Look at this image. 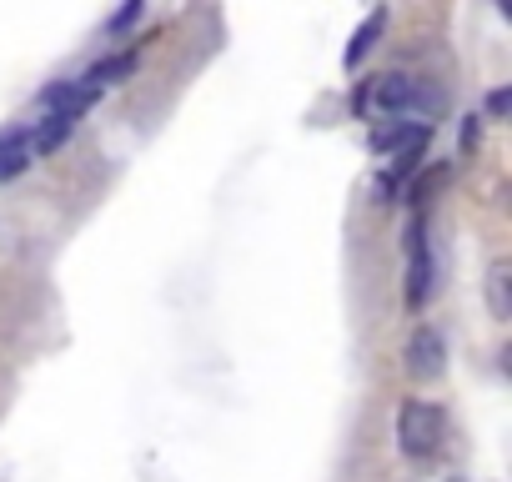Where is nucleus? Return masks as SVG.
I'll return each instance as SVG.
<instances>
[{"mask_svg":"<svg viewBox=\"0 0 512 482\" xmlns=\"http://www.w3.org/2000/svg\"><path fill=\"white\" fill-rule=\"evenodd\" d=\"M427 106L422 86L407 76V71H382V76H367L357 91H352V111L367 116V121H392V116H407Z\"/></svg>","mask_w":512,"mask_h":482,"instance_id":"nucleus-1","label":"nucleus"},{"mask_svg":"<svg viewBox=\"0 0 512 482\" xmlns=\"http://www.w3.org/2000/svg\"><path fill=\"white\" fill-rule=\"evenodd\" d=\"M442 437H447L442 407L427 402V397H407L402 412H397V442H402V452H407L412 462H427V457L442 452Z\"/></svg>","mask_w":512,"mask_h":482,"instance_id":"nucleus-2","label":"nucleus"},{"mask_svg":"<svg viewBox=\"0 0 512 482\" xmlns=\"http://www.w3.org/2000/svg\"><path fill=\"white\" fill-rule=\"evenodd\" d=\"M432 292V252H427V226L422 216L407 221V307L417 312Z\"/></svg>","mask_w":512,"mask_h":482,"instance_id":"nucleus-3","label":"nucleus"},{"mask_svg":"<svg viewBox=\"0 0 512 482\" xmlns=\"http://www.w3.org/2000/svg\"><path fill=\"white\" fill-rule=\"evenodd\" d=\"M427 146V121H407V116H392L372 131V151L397 161V156H422Z\"/></svg>","mask_w":512,"mask_h":482,"instance_id":"nucleus-4","label":"nucleus"},{"mask_svg":"<svg viewBox=\"0 0 512 482\" xmlns=\"http://www.w3.org/2000/svg\"><path fill=\"white\" fill-rule=\"evenodd\" d=\"M442 367H447V342H442V332H437V327H417L412 342H407V372H412L417 382H427V377H437Z\"/></svg>","mask_w":512,"mask_h":482,"instance_id":"nucleus-5","label":"nucleus"},{"mask_svg":"<svg viewBox=\"0 0 512 482\" xmlns=\"http://www.w3.org/2000/svg\"><path fill=\"white\" fill-rule=\"evenodd\" d=\"M31 121H21V126H11V131H0V181H11V176H21L26 166H31Z\"/></svg>","mask_w":512,"mask_h":482,"instance_id":"nucleus-6","label":"nucleus"},{"mask_svg":"<svg viewBox=\"0 0 512 482\" xmlns=\"http://www.w3.org/2000/svg\"><path fill=\"white\" fill-rule=\"evenodd\" d=\"M487 312L492 322H512V262L487 267Z\"/></svg>","mask_w":512,"mask_h":482,"instance_id":"nucleus-7","label":"nucleus"},{"mask_svg":"<svg viewBox=\"0 0 512 482\" xmlns=\"http://www.w3.org/2000/svg\"><path fill=\"white\" fill-rule=\"evenodd\" d=\"M382 31H387V11H372V16L362 21V31L347 41V51H342V66L352 71V66H357V61H362V56H367V51L382 41Z\"/></svg>","mask_w":512,"mask_h":482,"instance_id":"nucleus-8","label":"nucleus"},{"mask_svg":"<svg viewBox=\"0 0 512 482\" xmlns=\"http://www.w3.org/2000/svg\"><path fill=\"white\" fill-rule=\"evenodd\" d=\"M131 71H136V51H121V56H106V61H96V66L86 71V81H91L96 91H106V86L126 81Z\"/></svg>","mask_w":512,"mask_h":482,"instance_id":"nucleus-9","label":"nucleus"},{"mask_svg":"<svg viewBox=\"0 0 512 482\" xmlns=\"http://www.w3.org/2000/svg\"><path fill=\"white\" fill-rule=\"evenodd\" d=\"M507 106H512V91H507V86L487 91V116H492V121H502V116H507Z\"/></svg>","mask_w":512,"mask_h":482,"instance_id":"nucleus-10","label":"nucleus"},{"mask_svg":"<svg viewBox=\"0 0 512 482\" xmlns=\"http://www.w3.org/2000/svg\"><path fill=\"white\" fill-rule=\"evenodd\" d=\"M141 6H146V0H126V6H121V11L111 16V26H106V31H126V26H131V21L141 16Z\"/></svg>","mask_w":512,"mask_h":482,"instance_id":"nucleus-11","label":"nucleus"},{"mask_svg":"<svg viewBox=\"0 0 512 482\" xmlns=\"http://www.w3.org/2000/svg\"><path fill=\"white\" fill-rule=\"evenodd\" d=\"M477 141H482V116H467L462 121V151H477Z\"/></svg>","mask_w":512,"mask_h":482,"instance_id":"nucleus-12","label":"nucleus"}]
</instances>
